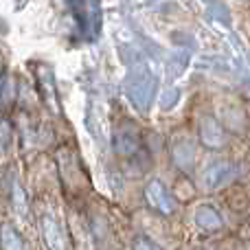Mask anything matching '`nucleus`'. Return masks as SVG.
Instances as JSON below:
<instances>
[{
	"instance_id": "13",
	"label": "nucleus",
	"mask_w": 250,
	"mask_h": 250,
	"mask_svg": "<svg viewBox=\"0 0 250 250\" xmlns=\"http://www.w3.org/2000/svg\"><path fill=\"white\" fill-rule=\"evenodd\" d=\"M11 204H13V211L20 213V215H26V211H29L26 195H24V191H22V187L18 180L11 182Z\"/></svg>"
},
{
	"instance_id": "5",
	"label": "nucleus",
	"mask_w": 250,
	"mask_h": 250,
	"mask_svg": "<svg viewBox=\"0 0 250 250\" xmlns=\"http://www.w3.org/2000/svg\"><path fill=\"white\" fill-rule=\"evenodd\" d=\"M171 163L178 171L182 173H191L195 169V143L191 141L187 134H178L171 138Z\"/></svg>"
},
{
	"instance_id": "11",
	"label": "nucleus",
	"mask_w": 250,
	"mask_h": 250,
	"mask_svg": "<svg viewBox=\"0 0 250 250\" xmlns=\"http://www.w3.org/2000/svg\"><path fill=\"white\" fill-rule=\"evenodd\" d=\"M180 97H182V90L176 86H169L163 90V95L158 97V105L160 110H165V112H169V110H173L178 104H180Z\"/></svg>"
},
{
	"instance_id": "4",
	"label": "nucleus",
	"mask_w": 250,
	"mask_h": 250,
	"mask_svg": "<svg viewBox=\"0 0 250 250\" xmlns=\"http://www.w3.org/2000/svg\"><path fill=\"white\" fill-rule=\"evenodd\" d=\"M235 178H237V167L233 163H229V160H215V163H211L202 171L200 187L204 191H208V193H213V191H220L224 187H229Z\"/></svg>"
},
{
	"instance_id": "14",
	"label": "nucleus",
	"mask_w": 250,
	"mask_h": 250,
	"mask_svg": "<svg viewBox=\"0 0 250 250\" xmlns=\"http://www.w3.org/2000/svg\"><path fill=\"white\" fill-rule=\"evenodd\" d=\"M132 248H138V250H143V248H160V244H158V242H151V239H147V235H138V237L134 239Z\"/></svg>"
},
{
	"instance_id": "2",
	"label": "nucleus",
	"mask_w": 250,
	"mask_h": 250,
	"mask_svg": "<svg viewBox=\"0 0 250 250\" xmlns=\"http://www.w3.org/2000/svg\"><path fill=\"white\" fill-rule=\"evenodd\" d=\"M68 11L82 40L86 42L99 40L101 26H104V11H101L99 0H68Z\"/></svg>"
},
{
	"instance_id": "10",
	"label": "nucleus",
	"mask_w": 250,
	"mask_h": 250,
	"mask_svg": "<svg viewBox=\"0 0 250 250\" xmlns=\"http://www.w3.org/2000/svg\"><path fill=\"white\" fill-rule=\"evenodd\" d=\"M42 233L48 248H64V233H62V226L55 220V215L51 213L42 215Z\"/></svg>"
},
{
	"instance_id": "15",
	"label": "nucleus",
	"mask_w": 250,
	"mask_h": 250,
	"mask_svg": "<svg viewBox=\"0 0 250 250\" xmlns=\"http://www.w3.org/2000/svg\"><path fill=\"white\" fill-rule=\"evenodd\" d=\"M11 97H13V90H11V79H9V75L4 73L2 75V104L7 105L9 101H11Z\"/></svg>"
},
{
	"instance_id": "3",
	"label": "nucleus",
	"mask_w": 250,
	"mask_h": 250,
	"mask_svg": "<svg viewBox=\"0 0 250 250\" xmlns=\"http://www.w3.org/2000/svg\"><path fill=\"white\" fill-rule=\"evenodd\" d=\"M112 149L119 158H127V160L145 154V145H143L141 132H138L132 123L119 125L112 134Z\"/></svg>"
},
{
	"instance_id": "8",
	"label": "nucleus",
	"mask_w": 250,
	"mask_h": 250,
	"mask_svg": "<svg viewBox=\"0 0 250 250\" xmlns=\"http://www.w3.org/2000/svg\"><path fill=\"white\" fill-rule=\"evenodd\" d=\"M193 222L200 230H204V233H213V230H220L222 226H224L222 213L217 211L215 207H211V204H200V207H195Z\"/></svg>"
},
{
	"instance_id": "17",
	"label": "nucleus",
	"mask_w": 250,
	"mask_h": 250,
	"mask_svg": "<svg viewBox=\"0 0 250 250\" xmlns=\"http://www.w3.org/2000/svg\"><path fill=\"white\" fill-rule=\"evenodd\" d=\"M7 136H9V123L4 121L2 123V147L7 149Z\"/></svg>"
},
{
	"instance_id": "9",
	"label": "nucleus",
	"mask_w": 250,
	"mask_h": 250,
	"mask_svg": "<svg viewBox=\"0 0 250 250\" xmlns=\"http://www.w3.org/2000/svg\"><path fill=\"white\" fill-rule=\"evenodd\" d=\"M191 53H193V44H178V48L171 53L167 64V73L171 79H178L180 75H185V70L191 64Z\"/></svg>"
},
{
	"instance_id": "1",
	"label": "nucleus",
	"mask_w": 250,
	"mask_h": 250,
	"mask_svg": "<svg viewBox=\"0 0 250 250\" xmlns=\"http://www.w3.org/2000/svg\"><path fill=\"white\" fill-rule=\"evenodd\" d=\"M117 48H119V57L125 64V79H123L125 97H127L129 105L138 114H147L156 99L158 77H156L154 68L147 62L145 53L141 51V46L132 38L117 40Z\"/></svg>"
},
{
	"instance_id": "16",
	"label": "nucleus",
	"mask_w": 250,
	"mask_h": 250,
	"mask_svg": "<svg viewBox=\"0 0 250 250\" xmlns=\"http://www.w3.org/2000/svg\"><path fill=\"white\" fill-rule=\"evenodd\" d=\"M129 7H136V9H154L156 4H160L163 0H125Z\"/></svg>"
},
{
	"instance_id": "6",
	"label": "nucleus",
	"mask_w": 250,
	"mask_h": 250,
	"mask_svg": "<svg viewBox=\"0 0 250 250\" xmlns=\"http://www.w3.org/2000/svg\"><path fill=\"white\" fill-rule=\"evenodd\" d=\"M145 200L156 213H160V215H173V211H176V200H173L171 191H169L167 187H165V182L158 180V178L147 182Z\"/></svg>"
},
{
	"instance_id": "12",
	"label": "nucleus",
	"mask_w": 250,
	"mask_h": 250,
	"mask_svg": "<svg viewBox=\"0 0 250 250\" xmlns=\"http://www.w3.org/2000/svg\"><path fill=\"white\" fill-rule=\"evenodd\" d=\"M0 246L4 250H16V248H24V242L20 239V235H18V230L13 226L4 224L2 235H0Z\"/></svg>"
},
{
	"instance_id": "7",
	"label": "nucleus",
	"mask_w": 250,
	"mask_h": 250,
	"mask_svg": "<svg viewBox=\"0 0 250 250\" xmlns=\"http://www.w3.org/2000/svg\"><path fill=\"white\" fill-rule=\"evenodd\" d=\"M198 138L207 149H222L226 143V134H224V127L220 125L215 117L211 114H204L200 117L198 121Z\"/></svg>"
}]
</instances>
